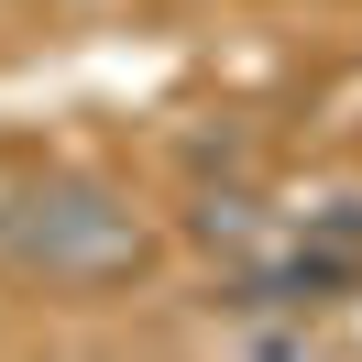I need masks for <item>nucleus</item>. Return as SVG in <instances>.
Instances as JSON below:
<instances>
[{"label": "nucleus", "mask_w": 362, "mask_h": 362, "mask_svg": "<svg viewBox=\"0 0 362 362\" xmlns=\"http://www.w3.org/2000/svg\"><path fill=\"white\" fill-rule=\"evenodd\" d=\"M308 242H318V252H329V264L362 286V198H329V209H308Z\"/></svg>", "instance_id": "3"}, {"label": "nucleus", "mask_w": 362, "mask_h": 362, "mask_svg": "<svg viewBox=\"0 0 362 362\" xmlns=\"http://www.w3.org/2000/svg\"><path fill=\"white\" fill-rule=\"evenodd\" d=\"M176 230H187L198 252H220V264H252L264 242H286V220L264 209V187H252V176H230V187L198 176V187H187V209H176Z\"/></svg>", "instance_id": "2"}, {"label": "nucleus", "mask_w": 362, "mask_h": 362, "mask_svg": "<svg viewBox=\"0 0 362 362\" xmlns=\"http://www.w3.org/2000/svg\"><path fill=\"white\" fill-rule=\"evenodd\" d=\"M165 264V220L110 165H33L11 198V274L45 296H121Z\"/></svg>", "instance_id": "1"}, {"label": "nucleus", "mask_w": 362, "mask_h": 362, "mask_svg": "<svg viewBox=\"0 0 362 362\" xmlns=\"http://www.w3.org/2000/svg\"><path fill=\"white\" fill-rule=\"evenodd\" d=\"M11 198H23V176H0V274H11Z\"/></svg>", "instance_id": "4"}]
</instances>
